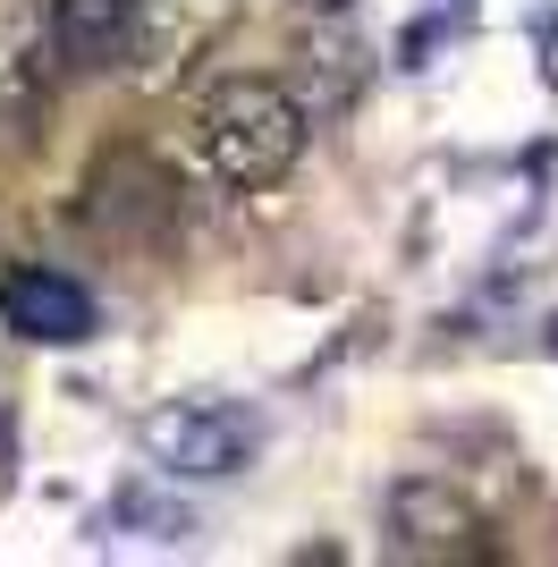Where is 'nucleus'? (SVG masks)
Wrapping results in <instances>:
<instances>
[{"mask_svg": "<svg viewBox=\"0 0 558 567\" xmlns=\"http://www.w3.org/2000/svg\"><path fill=\"white\" fill-rule=\"evenodd\" d=\"M304 102L271 76H229L220 94L204 102V162L229 178V187H279L304 153Z\"/></svg>", "mask_w": 558, "mask_h": 567, "instance_id": "f257e3e1", "label": "nucleus"}, {"mask_svg": "<svg viewBox=\"0 0 558 567\" xmlns=\"http://www.w3.org/2000/svg\"><path fill=\"white\" fill-rule=\"evenodd\" d=\"M304 9H322V18H330V9H348V0H304Z\"/></svg>", "mask_w": 558, "mask_h": 567, "instance_id": "6e6552de", "label": "nucleus"}, {"mask_svg": "<svg viewBox=\"0 0 558 567\" xmlns=\"http://www.w3.org/2000/svg\"><path fill=\"white\" fill-rule=\"evenodd\" d=\"M550 348H558V322H550Z\"/></svg>", "mask_w": 558, "mask_h": 567, "instance_id": "1a4fd4ad", "label": "nucleus"}, {"mask_svg": "<svg viewBox=\"0 0 558 567\" xmlns=\"http://www.w3.org/2000/svg\"><path fill=\"white\" fill-rule=\"evenodd\" d=\"M0 322L34 348H76V339H93V297L60 271H9L0 280Z\"/></svg>", "mask_w": 558, "mask_h": 567, "instance_id": "39448f33", "label": "nucleus"}, {"mask_svg": "<svg viewBox=\"0 0 558 567\" xmlns=\"http://www.w3.org/2000/svg\"><path fill=\"white\" fill-rule=\"evenodd\" d=\"M390 550L423 567H474L499 550V534H490V508L448 474H406L390 492Z\"/></svg>", "mask_w": 558, "mask_h": 567, "instance_id": "f03ea898", "label": "nucleus"}, {"mask_svg": "<svg viewBox=\"0 0 558 567\" xmlns=\"http://www.w3.org/2000/svg\"><path fill=\"white\" fill-rule=\"evenodd\" d=\"M127 18H136V0H51V51L69 69H118Z\"/></svg>", "mask_w": 558, "mask_h": 567, "instance_id": "423d86ee", "label": "nucleus"}, {"mask_svg": "<svg viewBox=\"0 0 558 567\" xmlns=\"http://www.w3.org/2000/svg\"><path fill=\"white\" fill-rule=\"evenodd\" d=\"M43 102V34L25 9H0V111H34Z\"/></svg>", "mask_w": 558, "mask_h": 567, "instance_id": "0eeeda50", "label": "nucleus"}, {"mask_svg": "<svg viewBox=\"0 0 558 567\" xmlns=\"http://www.w3.org/2000/svg\"><path fill=\"white\" fill-rule=\"evenodd\" d=\"M237 18V0H136L127 18V60H136L144 85H169L220 43V25Z\"/></svg>", "mask_w": 558, "mask_h": 567, "instance_id": "20e7f679", "label": "nucleus"}, {"mask_svg": "<svg viewBox=\"0 0 558 567\" xmlns=\"http://www.w3.org/2000/svg\"><path fill=\"white\" fill-rule=\"evenodd\" d=\"M144 457L162 474H186V483H220V474H237L246 457H255V415H237V406L220 399H178V406H153L136 424Z\"/></svg>", "mask_w": 558, "mask_h": 567, "instance_id": "7ed1b4c3", "label": "nucleus"}]
</instances>
